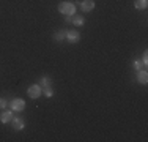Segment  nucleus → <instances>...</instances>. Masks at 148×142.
<instances>
[{
  "mask_svg": "<svg viewBox=\"0 0 148 142\" xmlns=\"http://www.w3.org/2000/svg\"><path fill=\"white\" fill-rule=\"evenodd\" d=\"M24 126H25V122H24L21 117H16V119H13V130H14V131H22Z\"/></svg>",
  "mask_w": 148,
  "mask_h": 142,
  "instance_id": "nucleus-6",
  "label": "nucleus"
},
{
  "mask_svg": "<svg viewBox=\"0 0 148 142\" xmlns=\"http://www.w3.org/2000/svg\"><path fill=\"white\" fill-rule=\"evenodd\" d=\"M66 40H68L69 43H79L80 41V33L79 32H76V30H69V32H66Z\"/></svg>",
  "mask_w": 148,
  "mask_h": 142,
  "instance_id": "nucleus-4",
  "label": "nucleus"
},
{
  "mask_svg": "<svg viewBox=\"0 0 148 142\" xmlns=\"http://www.w3.org/2000/svg\"><path fill=\"white\" fill-rule=\"evenodd\" d=\"M65 38H66V32H63V30H60V32H57V33L54 35V40L57 43H62Z\"/></svg>",
  "mask_w": 148,
  "mask_h": 142,
  "instance_id": "nucleus-10",
  "label": "nucleus"
},
{
  "mask_svg": "<svg viewBox=\"0 0 148 142\" xmlns=\"http://www.w3.org/2000/svg\"><path fill=\"white\" fill-rule=\"evenodd\" d=\"M148 0H134V8L136 10H147Z\"/></svg>",
  "mask_w": 148,
  "mask_h": 142,
  "instance_id": "nucleus-9",
  "label": "nucleus"
},
{
  "mask_svg": "<svg viewBox=\"0 0 148 142\" xmlns=\"http://www.w3.org/2000/svg\"><path fill=\"white\" fill-rule=\"evenodd\" d=\"M84 22H85V21H84L82 16H79V14H74L73 16V24L74 26H84Z\"/></svg>",
  "mask_w": 148,
  "mask_h": 142,
  "instance_id": "nucleus-11",
  "label": "nucleus"
},
{
  "mask_svg": "<svg viewBox=\"0 0 148 142\" xmlns=\"http://www.w3.org/2000/svg\"><path fill=\"white\" fill-rule=\"evenodd\" d=\"M58 13H62V14H68V16H74L76 14V5L71 2H62L58 5Z\"/></svg>",
  "mask_w": 148,
  "mask_h": 142,
  "instance_id": "nucleus-1",
  "label": "nucleus"
},
{
  "mask_svg": "<svg viewBox=\"0 0 148 142\" xmlns=\"http://www.w3.org/2000/svg\"><path fill=\"white\" fill-rule=\"evenodd\" d=\"M27 93H29L30 98L36 99V98L41 97V93H43V87H41L40 84H33V85H30V87L27 88Z\"/></svg>",
  "mask_w": 148,
  "mask_h": 142,
  "instance_id": "nucleus-2",
  "label": "nucleus"
},
{
  "mask_svg": "<svg viewBox=\"0 0 148 142\" xmlns=\"http://www.w3.org/2000/svg\"><path fill=\"white\" fill-rule=\"evenodd\" d=\"M140 62H142V65H143V66H147V65H148V54H147V52H143L142 60H140Z\"/></svg>",
  "mask_w": 148,
  "mask_h": 142,
  "instance_id": "nucleus-15",
  "label": "nucleus"
},
{
  "mask_svg": "<svg viewBox=\"0 0 148 142\" xmlns=\"http://www.w3.org/2000/svg\"><path fill=\"white\" fill-rule=\"evenodd\" d=\"M65 21H66V22H73V16H68V14H66Z\"/></svg>",
  "mask_w": 148,
  "mask_h": 142,
  "instance_id": "nucleus-17",
  "label": "nucleus"
},
{
  "mask_svg": "<svg viewBox=\"0 0 148 142\" xmlns=\"http://www.w3.org/2000/svg\"><path fill=\"white\" fill-rule=\"evenodd\" d=\"M6 104H8V103H6L3 98H0V109H5V108H6Z\"/></svg>",
  "mask_w": 148,
  "mask_h": 142,
  "instance_id": "nucleus-16",
  "label": "nucleus"
},
{
  "mask_svg": "<svg viewBox=\"0 0 148 142\" xmlns=\"http://www.w3.org/2000/svg\"><path fill=\"white\" fill-rule=\"evenodd\" d=\"M132 63H134V68H136L137 71H140V70H142V66H143V65H142V62H140V60H134Z\"/></svg>",
  "mask_w": 148,
  "mask_h": 142,
  "instance_id": "nucleus-14",
  "label": "nucleus"
},
{
  "mask_svg": "<svg viewBox=\"0 0 148 142\" xmlns=\"http://www.w3.org/2000/svg\"><path fill=\"white\" fill-rule=\"evenodd\" d=\"M43 95L46 98H52V97H54V90H52L51 85H49V87H43Z\"/></svg>",
  "mask_w": 148,
  "mask_h": 142,
  "instance_id": "nucleus-12",
  "label": "nucleus"
},
{
  "mask_svg": "<svg viewBox=\"0 0 148 142\" xmlns=\"http://www.w3.org/2000/svg\"><path fill=\"white\" fill-rule=\"evenodd\" d=\"M13 120V112L11 111H3L2 114H0V122L2 123H8Z\"/></svg>",
  "mask_w": 148,
  "mask_h": 142,
  "instance_id": "nucleus-8",
  "label": "nucleus"
},
{
  "mask_svg": "<svg viewBox=\"0 0 148 142\" xmlns=\"http://www.w3.org/2000/svg\"><path fill=\"white\" fill-rule=\"evenodd\" d=\"M41 87H49V85H52V79L51 77H47V76H44L43 79H41Z\"/></svg>",
  "mask_w": 148,
  "mask_h": 142,
  "instance_id": "nucleus-13",
  "label": "nucleus"
},
{
  "mask_svg": "<svg viewBox=\"0 0 148 142\" xmlns=\"http://www.w3.org/2000/svg\"><path fill=\"white\" fill-rule=\"evenodd\" d=\"M24 109H25V101H24V99L14 98V99L11 101V111H14V112H22Z\"/></svg>",
  "mask_w": 148,
  "mask_h": 142,
  "instance_id": "nucleus-3",
  "label": "nucleus"
},
{
  "mask_svg": "<svg viewBox=\"0 0 148 142\" xmlns=\"http://www.w3.org/2000/svg\"><path fill=\"white\" fill-rule=\"evenodd\" d=\"M93 8H95V0H84V2L80 3V10H82L84 13L93 11Z\"/></svg>",
  "mask_w": 148,
  "mask_h": 142,
  "instance_id": "nucleus-5",
  "label": "nucleus"
},
{
  "mask_svg": "<svg viewBox=\"0 0 148 142\" xmlns=\"http://www.w3.org/2000/svg\"><path fill=\"white\" fill-rule=\"evenodd\" d=\"M137 81H139V84H142V85L148 84V73L145 70H140L139 71V74H137Z\"/></svg>",
  "mask_w": 148,
  "mask_h": 142,
  "instance_id": "nucleus-7",
  "label": "nucleus"
}]
</instances>
